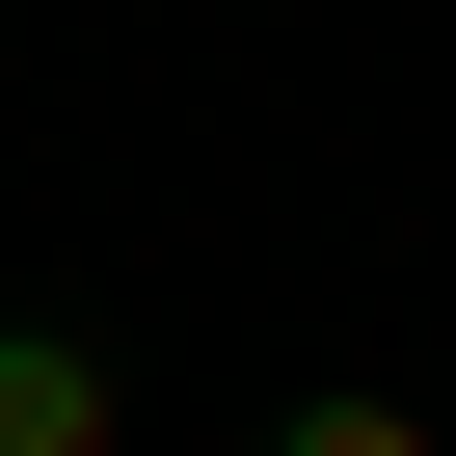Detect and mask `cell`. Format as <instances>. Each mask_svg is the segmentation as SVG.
<instances>
[{
    "instance_id": "6da1fadb",
    "label": "cell",
    "mask_w": 456,
    "mask_h": 456,
    "mask_svg": "<svg viewBox=\"0 0 456 456\" xmlns=\"http://www.w3.org/2000/svg\"><path fill=\"white\" fill-rule=\"evenodd\" d=\"M108 429H134V376L81 322H0V456H108Z\"/></svg>"
},
{
    "instance_id": "7a4b0ae2",
    "label": "cell",
    "mask_w": 456,
    "mask_h": 456,
    "mask_svg": "<svg viewBox=\"0 0 456 456\" xmlns=\"http://www.w3.org/2000/svg\"><path fill=\"white\" fill-rule=\"evenodd\" d=\"M269 456H456L429 403H376V376H322V403H269Z\"/></svg>"
}]
</instances>
